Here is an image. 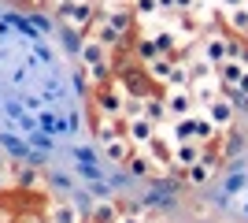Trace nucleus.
<instances>
[{"label": "nucleus", "mask_w": 248, "mask_h": 223, "mask_svg": "<svg viewBox=\"0 0 248 223\" xmlns=\"http://www.w3.org/2000/svg\"><path fill=\"white\" fill-rule=\"evenodd\" d=\"M82 74L56 26L26 4L0 11V153L52 164L82 141Z\"/></svg>", "instance_id": "nucleus-1"}, {"label": "nucleus", "mask_w": 248, "mask_h": 223, "mask_svg": "<svg viewBox=\"0 0 248 223\" xmlns=\"http://www.w3.org/2000/svg\"><path fill=\"white\" fill-rule=\"evenodd\" d=\"M204 201L230 223H248V138L207 186Z\"/></svg>", "instance_id": "nucleus-2"}, {"label": "nucleus", "mask_w": 248, "mask_h": 223, "mask_svg": "<svg viewBox=\"0 0 248 223\" xmlns=\"http://www.w3.org/2000/svg\"><path fill=\"white\" fill-rule=\"evenodd\" d=\"M52 223H78V212H74L71 201H63L60 208H56V216H52Z\"/></svg>", "instance_id": "nucleus-3"}, {"label": "nucleus", "mask_w": 248, "mask_h": 223, "mask_svg": "<svg viewBox=\"0 0 248 223\" xmlns=\"http://www.w3.org/2000/svg\"><path fill=\"white\" fill-rule=\"evenodd\" d=\"M30 4H41V0H30Z\"/></svg>", "instance_id": "nucleus-4"}]
</instances>
